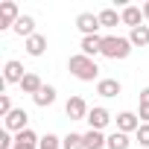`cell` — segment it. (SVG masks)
I'll return each instance as SVG.
<instances>
[{
	"label": "cell",
	"instance_id": "cell-1",
	"mask_svg": "<svg viewBox=\"0 0 149 149\" xmlns=\"http://www.w3.org/2000/svg\"><path fill=\"white\" fill-rule=\"evenodd\" d=\"M67 70L76 76L79 82H94L97 76H100V67H97V61L94 58H88V56H82V53H76V56H70V61H67Z\"/></svg>",
	"mask_w": 149,
	"mask_h": 149
},
{
	"label": "cell",
	"instance_id": "cell-2",
	"mask_svg": "<svg viewBox=\"0 0 149 149\" xmlns=\"http://www.w3.org/2000/svg\"><path fill=\"white\" fill-rule=\"evenodd\" d=\"M132 53V41L129 38H120V35H105L102 38V56L105 58H126Z\"/></svg>",
	"mask_w": 149,
	"mask_h": 149
},
{
	"label": "cell",
	"instance_id": "cell-3",
	"mask_svg": "<svg viewBox=\"0 0 149 149\" xmlns=\"http://www.w3.org/2000/svg\"><path fill=\"white\" fill-rule=\"evenodd\" d=\"M18 18H21L18 3L15 0H3V3H0V29H12L18 24Z\"/></svg>",
	"mask_w": 149,
	"mask_h": 149
},
{
	"label": "cell",
	"instance_id": "cell-4",
	"mask_svg": "<svg viewBox=\"0 0 149 149\" xmlns=\"http://www.w3.org/2000/svg\"><path fill=\"white\" fill-rule=\"evenodd\" d=\"M76 29L82 32V38H85V35H100V15L82 12V15L76 18Z\"/></svg>",
	"mask_w": 149,
	"mask_h": 149
},
{
	"label": "cell",
	"instance_id": "cell-5",
	"mask_svg": "<svg viewBox=\"0 0 149 149\" xmlns=\"http://www.w3.org/2000/svg\"><path fill=\"white\" fill-rule=\"evenodd\" d=\"M88 102L82 100V97H70L67 102H64V114L70 117V120H88Z\"/></svg>",
	"mask_w": 149,
	"mask_h": 149
},
{
	"label": "cell",
	"instance_id": "cell-6",
	"mask_svg": "<svg viewBox=\"0 0 149 149\" xmlns=\"http://www.w3.org/2000/svg\"><path fill=\"white\" fill-rule=\"evenodd\" d=\"M24 76H26V73H24V64L21 61H6V67H3V85H21L24 82Z\"/></svg>",
	"mask_w": 149,
	"mask_h": 149
},
{
	"label": "cell",
	"instance_id": "cell-7",
	"mask_svg": "<svg viewBox=\"0 0 149 149\" xmlns=\"http://www.w3.org/2000/svg\"><path fill=\"white\" fill-rule=\"evenodd\" d=\"M26 123H29V114H26L24 108H15V111H12V114L6 117V129H9V132H18V134L29 129Z\"/></svg>",
	"mask_w": 149,
	"mask_h": 149
},
{
	"label": "cell",
	"instance_id": "cell-8",
	"mask_svg": "<svg viewBox=\"0 0 149 149\" xmlns=\"http://www.w3.org/2000/svg\"><path fill=\"white\" fill-rule=\"evenodd\" d=\"M108 123H111V114H108V108L97 105V108H91V111H88V126H91V129L102 132V129H105Z\"/></svg>",
	"mask_w": 149,
	"mask_h": 149
},
{
	"label": "cell",
	"instance_id": "cell-9",
	"mask_svg": "<svg viewBox=\"0 0 149 149\" xmlns=\"http://www.w3.org/2000/svg\"><path fill=\"white\" fill-rule=\"evenodd\" d=\"M137 129H140V117H137V114H132V111H120V114H117V132L132 134V132H137Z\"/></svg>",
	"mask_w": 149,
	"mask_h": 149
},
{
	"label": "cell",
	"instance_id": "cell-10",
	"mask_svg": "<svg viewBox=\"0 0 149 149\" xmlns=\"http://www.w3.org/2000/svg\"><path fill=\"white\" fill-rule=\"evenodd\" d=\"M120 18H123V24L132 26V29L143 26V9H140V6H123V9H120Z\"/></svg>",
	"mask_w": 149,
	"mask_h": 149
},
{
	"label": "cell",
	"instance_id": "cell-11",
	"mask_svg": "<svg viewBox=\"0 0 149 149\" xmlns=\"http://www.w3.org/2000/svg\"><path fill=\"white\" fill-rule=\"evenodd\" d=\"M24 47H26V53L29 56H44L47 53V35H41V32H35V35H29L26 41H24Z\"/></svg>",
	"mask_w": 149,
	"mask_h": 149
},
{
	"label": "cell",
	"instance_id": "cell-12",
	"mask_svg": "<svg viewBox=\"0 0 149 149\" xmlns=\"http://www.w3.org/2000/svg\"><path fill=\"white\" fill-rule=\"evenodd\" d=\"M79 47H82V56H88V58L102 56V35H85Z\"/></svg>",
	"mask_w": 149,
	"mask_h": 149
},
{
	"label": "cell",
	"instance_id": "cell-13",
	"mask_svg": "<svg viewBox=\"0 0 149 149\" xmlns=\"http://www.w3.org/2000/svg\"><path fill=\"white\" fill-rule=\"evenodd\" d=\"M12 29H15V32L26 41L29 35H35V18H32V15H21V18H18V24H15Z\"/></svg>",
	"mask_w": 149,
	"mask_h": 149
},
{
	"label": "cell",
	"instance_id": "cell-14",
	"mask_svg": "<svg viewBox=\"0 0 149 149\" xmlns=\"http://www.w3.org/2000/svg\"><path fill=\"white\" fill-rule=\"evenodd\" d=\"M120 91H123V85H120L117 79H100V82H97V94H100V97H105V100L117 97Z\"/></svg>",
	"mask_w": 149,
	"mask_h": 149
},
{
	"label": "cell",
	"instance_id": "cell-15",
	"mask_svg": "<svg viewBox=\"0 0 149 149\" xmlns=\"http://www.w3.org/2000/svg\"><path fill=\"white\" fill-rule=\"evenodd\" d=\"M82 137H85V149H105L108 146V137L102 132H97V129H88Z\"/></svg>",
	"mask_w": 149,
	"mask_h": 149
},
{
	"label": "cell",
	"instance_id": "cell-16",
	"mask_svg": "<svg viewBox=\"0 0 149 149\" xmlns=\"http://www.w3.org/2000/svg\"><path fill=\"white\" fill-rule=\"evenodd\" d=\"M38 134L32 132V129H26V132H21V134H15V149H38Z\"/></svg>",
	"mask_w": 149,
	"mask_h": 149
},
{
	"label": "cell",
	"instance_id": "cell-17",
	"mask_svg": "<svg viewBox=\"0 0 149 149\" xmlns=\"http://www.w3.org/2000/svg\"><path fill=\"white\" fill-rule=\"evenodd\" d=\"M32 102H35L38 108H47V105H53V102H56V88H53V85H44V88H41V91L32 97Z\"/></svg>",
	"mask_w": 149,
	"mask_h": 149
},
{
	"label": "cell",
	"instance_id": "cell-18",
	"mask_svg": "<svg viewBox=\"0 0 149 149\" xmlns=\"http://www.w3.org/2000/svg\"><path fill=\"white\" fill-rule=\"evenodd\" d=\"M41 88H44V82H41V76H38V73H26V76H24V82H21V91H24V94H32V97H35Z\"/></svg>",
	"mask_w": 149,
	"mask_h": 149
},
{
	"label": "cell",
	"instance_id": "cell-19",
	"mask_svg": "<svg viewBox=\"0 0 149 149\" xmlns=\"http://www.w3.org/2000/svg\"><path fill=\"white\" fill-rule=\"evenodd\" d=\"M129 41H132V47H149V26L143 24V26L132 29L129 32Z\"/></svg>",
	"mask_w": 149,
	"mask_h": 149
},
{
	"label": "cell",
	"instance_id": "cell-20",
	"mask_svg": "<svg viewBox=\"0 0 149 149\" xmlns=\"http://www.w3.org/2000/svg\"><path fill=\"white\" fill-rule=\"evenodd\" d=\"M117 24H123V18H120L117 9H102V12H100V26L111 29V26H117Z\"/></svg>",
	"mask_w": 149,
	"mask_h": 149
},
{
	"label": "cell",
	"instance_id": "cell-21",
	"mask_svg": "<svg viewBox=\"0 0 149 149\" xmlns=\"http://www.w3.org/2000/svg\"><path fill=\"white\" fill-rule=\"evenodd\" d=\"M129 146H132L129 134H123V132H111L108 134V146L105 149H129Z\"/></svg>",
	"mask_w": 149,
	"mask_h": 149
},
{
	"label": "cell",
	"instance_id": "cell-22",
	"mask_svg": "<svg viewBox=\"0 0 149 149\" xmlns=\"http://www.w3.org/2000/svg\"><path fill=\"white\" fill-rule=\"evenodd\" d=\"M61 149H85V137L76 134V132H70L61 137Z\"/></svg>",
	"mask_w": 149,
	"mask_h": 149
},
{
	"label": "cell",
	"instance_id": "cell-23",
	"mask_svg": "<svg viewBox=\"0 0 149 149\" xmlns=\"http://www.w3.org/2000/svg\"><path fill=\"white\" fill-rule=\"evenodd\" d=\"M38 149H61V137H56V134H44V137L38 140Z\"/></svg>",
	"mask_w": 149,
	"mask_h": 149
},
{
	"label": "cell",
	"instance_id": "cell-24",
	"mask_svg": "<svg viewBox=\"0 0 149 149\" xmlns=\"http://www.w3.org/2000/svg\"><path fill=\"white\" fill-rule=\"evenodd\" d=\"M134 137H137V143H140V146H146V149H149V123H140V129L134 132Z\"/></svg>",
	"mask_w": 149,
	"mask_h": 149
},
{
	"label": "cell",
	"instance_id": "cell-25",
	"mask_svg": "<svg viewBox=\"0 0 149 149\" xmlns=\"http://www.w3.org/2000/svg\"><path fill=\"white\" fill-rule=\"evenodd\" d=\"M15 108H12V100H9V94H0V114L3 117H9Z\"/></svg>",
	"mask_w": 149,
	"mask_h": 149
},
{
	"label": "cell",
	"instance_id": "cell-26",
	"mask_svg": "<svg viewBox=\"0 0 149 149\" xmlns=\"http://www.w3.org/2000/svg\"><path fill=\"white\" fill-rule=\"evenodd\" d=\"M0 149H15V137L9 134V129L0 132Z\"/></svg>",
	"mask_w": 149,
	"mask_h": 149
},
{
	"label": "cell",
	"instance_id": "cell-27",
	"mask_svg": "<svg viewBox=\"0 0 149 149\" xmlns=\"http://www.w3.org/2000/svg\"><path fill=\"white\" fill-rule=\"evenodd\" d=\"M137 117H140V123H149V102H140V108H137Z\"/></svg>",
	"mask_w": 149,
	"mask_h": 149
},
{
	"label": "cell",
	"instance_id": "cell-28",
	"mask_svg": "<svg viewBox=\"0 0 149 149\" xmlns=\"http://www.w3.org/2000/svg\"><path fill=\"white\" fill-rule=\"evenodd\" d=\"M137 100H140V102H149V88H143V91H140V97H137Z\"/></svg>",
	"mask_w": 149,
	"mask_h": 149
},
{
	"label": "cell",
	"instance_id": "cell-29",
	"mask_svg": "<svg viewBox=\"0 0 149 149\" xmlns=\"http://www.w3.org/2000/svg\"><path fill=\"white\" fill-rule=\"evenodd\" d=\"M143 18L149 21V0H146V3H143Z\"/></svg>",
	"mask_w": 149,
	"mask_h": 149
}]
</instances>
